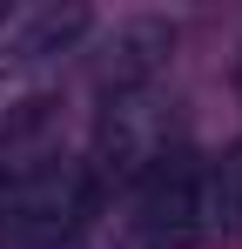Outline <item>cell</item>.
<instances>
[{
  "mask_svg": "<svg viewBox=\"0 0 242 249\" xmlns=\"http://www.w3.org/2000/svg\"><path fill=\"white\" fill-rule=\"evenodd\" d=\"M101 189L87 162L74 155H47L0 182V249H68L94 222Z\"/></svg>",
  "mask_w": 242,
  "mask_h": 249,
  "instance_id": "obj_1",
  "label": "cell"
},
{
  "mask_svg": "<svg viewBox=\"0 0 242 249\" xmlns=\"http://www.w3.org/2000/svg\"><path fill=\"white\" fill-rule=\"evenodd\" d=\"M168 128H175V108L155 81L141 88H108L101 108H94V148H87V175L94 189H135L148 168L168 155Z\"/></svg>",
  "mask_w": 242,
  "mask_h": 249,
  "instance_id": "obj_2",
  "label": "cell"
},
{
  "mask_svg": "<svg viewBox=\"0 0 242 249\" xmlns=\"http://www.w3.org/2000/svg\"><path fill=\"white\" fill-rule=\"evenodd\" d=\"M135 236L141 249H182L189 236H202V162L189 148H168L141 182H135Z\"/></svg>",
  "mask_w": 242,
  "mask_h": 249,
  "instance_id": "obj_3",
  "label": "cell"
},
{
  "mask_svg": "<svg viewBox=\"0 0 242 249\" xmlns=\"http://www.w3.org/2000/svg\"><path fill=\"white\" fill-rule=\"evenodd\" d=\"M87 34V7H7L0 20V74H40Z\"/></svg>",
  "mask_w": 242,
  "mask_h": 249,
  "instance_id": "obj_4",
  "label": "cell"
},
{
  "mask_svg": "<svg viewBox=\"0 0 242 249\" xmlns=\"http://www.w3.org/2000/svg\"><path fill=\"white\" fill-rule=\"evenodd\" d=\"M168 47H175V27H168V20H155V14L115 20V34L101 41V61H94L101 94H108V88H141V81H155L161 61H168Z\"/></svg>",
  "mask_w": 242,
  "mask_h": 249,
  "instance_id": "obj_5",
  "label": "cell"
},
{
  "mask_svg": "<svg viewBox=\"0 0 242 249\" xmlns=\"http://www.w3.org/2000/svg\"><path fill=\"white\" fill-rule=\"evenodd\" d=\"M202 236H242V142L202 162Z\"/></svg>",
  "mask_w": 242,
  "mask_h": 249,
  "instance_id": "obj_6",
  "label": "cell"
},
{
  "mask_svg": "<svg viewBox=\"0 0 242 249\" xmlns=\"http://www.w3.org/2000/svg\"><path fill=\"white\" fill-rule=\"evenodd\" d=\"M0 20H7V0H0Z\"/></svg>",
  "mask_w": 242,
  "mask_h": 249,
  "instance_id": "obj_7",
  "label": "cell"
}]
</instances>
